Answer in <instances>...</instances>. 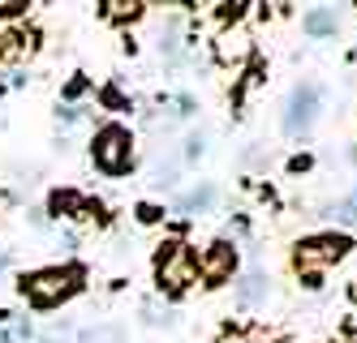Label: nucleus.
Returning a JSON list of instances; mask_svg holds the SVG:
<instances>
[{"label":"nucleus","instance_id":"9","mask_svg":"<svg viewBox=\"0 0 357 343\" xmlns=\"http://www.w3.org/2000/svg\"><path fill=\"white\" fill-rule=\"evenodd\" d=\"M263 296H267V279H263V275H245L241 287H237V301H241V305H259Z\"/></svg>","mask_w":357,"mask_h":343},{"label":"nucleus","instance_id":"15","mask_svg":"<svg viewBox=\"0 0 357 343\" xmlns=\"http://www.w3.org/2000/svg\"><path fill=\"white\" fill-rule=\"evenodd\" d=\"M349 206H353V210H357V193H353V198H349Z\"/></svg>","mask_w":357,"mask_h":343},{"label":"nucleus","instance_id":"13","mask_svg":"<svg viewBox=\"0 0 357 343\" xmlns=\"http://www.w3.org/2000/svg\"><path fill=\"white\" fill-rule=\"evenodd\" d=\"M26 9H31L26 0H0V17H22Z\"/></svg>","mask_w":357,"mask_h":343},{"label":"nucleus","instance_id":"5","mask_svg":"<svg viewBox=\"0 0 357 343\" xmlns=\"http://www.w3.org/2000/svg\"><path fill=\"white\" fill-rule=\"evenodd\" d=\"M314 116H319V86H310V82L293 86L289 103H284V129L289 134H305L314 125Z\"/></svg>","mask_w":357,"mask_h":343},{"label":"nucleus","instance_id":"6","mask_svg":"<svg viewBox=\"0 0 357 343\" xmlns=\"http://www.w3.org/2000/svg\"><path fill=\"white\" fill-rule=\"evenodd\" d=\"M233 271H237V249L228 245V241L207 245V253L198 257V275H202L207 287H224L228 279H233Z\"/></svg>","mask_w":357,"mask_h":343},{"label":"nucleus","instance_id":"7","mask_svg":"<svg viewBox=\"0 0 357 343\" xmlns=\"http://www.w3.org/2000/svg\"><path fill=\"white\" fill-rule=\"evenodd\" d=\"M211 202H215V184H198V189H190L176 202V210H181V215H198V210H207Z\"/></svg>","mask_w":357,"mask_h":343},{"label":"nucleus","instance_id":"2","mask_svg":"<svg viewBox=\"0 0 357 343\" xmlns=\"http://www.w3.org/2000/svg\"><path fill=\"white\" fill-rule=\"evenodd\" d=\"M91 163L104 176H125L134 168V134L121 120L99 125L95 138H91Z\"/></svg>","mask_w":357,"mask_h":343},{"label":"nucleus","instance_id":"12","mask_svg":"<svg viewBox=\"0 0 357 343\" xmlns=\"http://www.w3.org/2000/svg\"><path fill=\"white\" fill-rule=\"evenodd\" d=\"M104 9H108V17H116V22H125V17L134 22V17L142 13V5H138V0H130V5H121V0H116V5H104Z\"/></svg>","mask_w":357,"mask_h":343},{"label":"nucleus","instance_id":"10","mask_svg":"<svg viewBox=\"0 0 357 343\" xmlns=\"http://www.w3.org/2000/svg\"><path fill=\"white\" fill-rule=\"evenodd\" d=\"M305 31L310 35H336V13L331 9H310L305 13Z\"/></svg>","mask_w":357,"mask_h":343},{"label":"nucleus","instance_id":"4","mask_svg":"<svg viewBox=\"0 0 357 343\" xmlns=\"http://www.w3.org/2000/svg\"><path fill=\"white\" fill-rule=\"evenodd\" d=\"M349 249H353L349 236H336V232H327V236H310V241H301V245H297V271H319V266H331V262H340Z\"/></svg>","mask_w":357,"mask_h":343},{"label":"nucleus","instance_id":"8","mask_svg":"<svg viewBox=\"0 0 357 343\" xmlns=\"http://www.w3.org/2000/svg\"><path fill=\"white\" fill-rule=\"evenodd\" d=\"M47 210H52L56 219H61V215H82L86 202L73 193V189H56V193H52V202H47Z\"/></svg>","mask_w":357,"mask_h":343},{"label":"nucleus","instance_id":"1","mask_svg":"<svg viewBox=\"0 0 357 343\" xmlns=\"http://www.w3.org/2000/svg\"><path fill=\"white\" fill-rule=\"evenodd\" d=\"M78 287H82V266H39L22 275L17 292L26 296L31 309H56L69 296H78Z\"/></svg>","mask_w":357,"mask_h":343},{"label":"nucleus","instance_id":"3","mask_svg":"<svg viewBox=\"0 0 357 343\" xmlns=\"http://www.w3.org/2000/svg\"><path fill=\"white\" fill-rule=\"evenodd\" d=\"M155 279H160V292L181 296L185 287L198 279V257H194V249L181 245V241L160 245V253H155Z\"/></svg>","mask_w":357,"mask_h":343},{"label":"nucleus","instance_id":"14","mask_svg":"<svg viewBox=\"0 0 357 343\" xmlns=\"http://www.w3.org/2000/svg\"><path fill=\"white\" fill-rule=\"evenodd\" d=\"M160 215H164V210H155V206H138V219H142V223H155Z\"/></svg>","mask_w":357,"mask_h":343},{"label":"nucleus","instance_id":"11","mask_svg":"<svg viewBox=\"0 0 357 343\" xmlns=\"http://www.w3.org/2000/svg\"><path fill=\"white\" fill-rule=\"evenodd\" d=\"M82 343H125V335L116 326H95V330H82Z\"/></svg>","mask_w":357,"mask_h":343}]
</instances>
